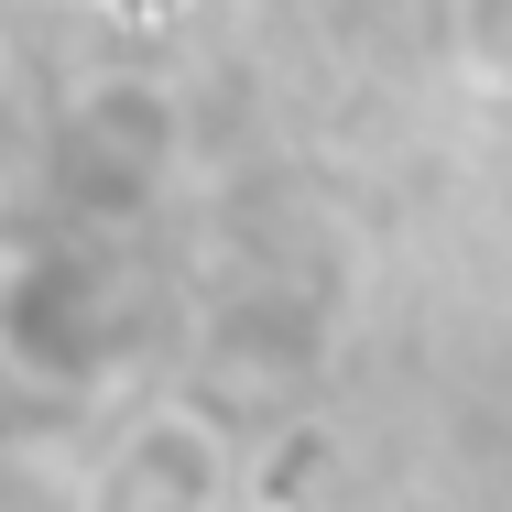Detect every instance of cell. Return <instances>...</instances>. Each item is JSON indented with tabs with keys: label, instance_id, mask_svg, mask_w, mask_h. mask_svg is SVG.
I'll return each mask as SVG.
<instances>
[{
	"label": "cell",
	"instance_id": "1",
	"mask_svg": "<svg viewBox=\"0 0 512 512\" xmlns=\"http://www.w3.org/2000/svg\"><path fill=\"white\" fill-rule=\"evenodd\" d=\"M207 502H218V447L197 414H142L88 491V512H207Z\"/></svg>",
	"mask_w": 512,
	"mask_h": 512
},
{
	"label": "cell",
	"instance_id": "2",
	"mask_svg": "<svg viewBox=\"0 0 512 512\" xmlns=\"http://www.w3.org/2000/svg\"><path fill=\"white\" fill-rule=\"evenodd\" d=\"M153 153H164V109L142 99V88H88L77 120H66V142H55V175H66L77 197L120 207L153 175Z\"/></svg>",
	"mask_w": 512,
	"mask_h": 512
}]
</instances>
